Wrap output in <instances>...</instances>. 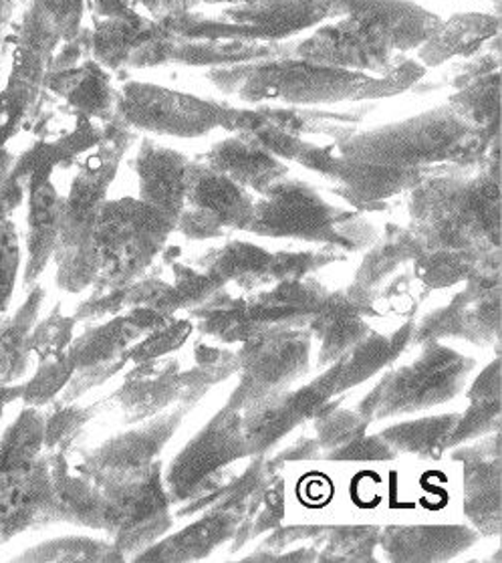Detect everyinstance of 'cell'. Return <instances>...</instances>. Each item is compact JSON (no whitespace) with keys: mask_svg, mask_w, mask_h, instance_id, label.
I'll return each mask as SVG.
<instances>
[{"mask_svg":"<svg viewBox=\"0 0 502 563\" xmlns=\"http://www.w3.org/2000/svg\"><path fill=\"white\" fill-rule=\"evenodd\" d=\"M209 168L231 178L238 186L253 188H269L282 172L281 164L270 154L243 140H228L214 147Z\"/></svg>","mask_w":502,"mask_h":563,"instance_id":"9","label":"cell"},{"mask_svg":"<svg viewBox=\"0 0 502 563\" xmlns=\"http://www.w3.org/2000/svg\"><path fill=\"white\" fill-rule=\"evenodd\" d=\"M248 227L270 234L321 236L331 227V210L305 184H270L269 195L253 205Z\"/></svg>","mask_w":502,"mask_h":563,"instance_id":"5","label":"cell"},{"mask_svg":"<svg viewBox=\"0 0 502 563\" xmlns=\"http://www.w3.org/2000/svg\"><path fill=\"white\" fill-rule=\"evenodd\" d=\"M212 4H234V7H243V4H248V2H253V0H209Z\"/></svg>","mask_w":502,"mask_h":563,"instance_id":"10","label":"cell"},{"mask_svg":"<svg viewBox=\"0 0 502 563\" xmlns=\"http://www.w3.org/2000/svg\"><path fill=\"white\" fill-rule=\"evenodd\" d=\"M122 110L137 128L185 137L209 134L224 122L221 108L209 101L147 84L123 87Z\"/></svg>","mask_w":502,"mask_h":563,"instance_id":"4","label":"cell"},{"mask_svg":"<svg viewBox=\"0 0 502 563\" xmlns=\"http://www.w3.org/2000/svg\"><path fill=\"white\" fill-rule=\"evenodd\" d=\"M137 176L144 202L176 217L185 207L188 162L178 152L144 144L137 158Z\"/></svg>","mask_w":502,"mask_h":563,"instance_id":"7","label":"cell"},{"mask_svg":"<svg viewBox=\"0 0 502 563\" xmlns=\"http://www.w3.org/2000/svg\"><path fill=\"white\" fill-rule=\"evenodd\" d=\"M440 26L434 14L408 0H369L364 9L331 21L299 47L303 62L386 75L405 51L417 49Z\"/></svg>","mask_w":502,"mask_h":563,"instance_id":"1","label":"cell"},{"mask_svg":"<svg viewBox=\"0 0 502 563\" xmlns=\"http://www.w3.org/2000/svg\"><path fill=\"white\" fill-rule=\"evenodd\" d=\"M216 81L246 99L281 98L287 101H339L359 98L378 84L368 74L317 63H265L216 74Z\"/></svg>","mask_w":502,"mask_h":563,"instance_id":"3","label":"cell"},{"mask_svg":"<svg viewBox=\"0 0 502 563\" xmlns=\"http://www.w3.org/2000/svg\"><path fill=\"white\" fill-rule=\"evenodd\" d=\"M470 123L458 111L436 110L354 137L345 156L356 164L402 172L408 166L454 156L470 135Z\"/></svg>","mask_w":502,"mask_h":563,"instance_id":"2","label":"cell"},{"mask_svg":"<svg viewBox=\"0 0 502 563\" xmlns=\"http://www.w3.org/2000/svg\"><path fill=\"white\" fill-rule=\"evenodd\" d=\"M499 31V19L489 14H456L430 35L417 55L426 67H436L458 55H470Z\"/></svg>","mask_w":502,"mask_h":563,"instance_id":"8","label":"cell"},{"mask_svg":"<svg viewBox=\"0 0 502 563\" xmlns=\"http://www.w3.org/2000/svg\"><path fill=\"white\" fill-rule=\"evenodd\" d=\"M186 202L192 207L194 219L216 224L245 227L253 214V202L246 198L245 190L212 168L188 166Z\"/></svg>","mask_w":502,"mask_h":563,"instance_id":"6","label":"cell"}]
</instances>
